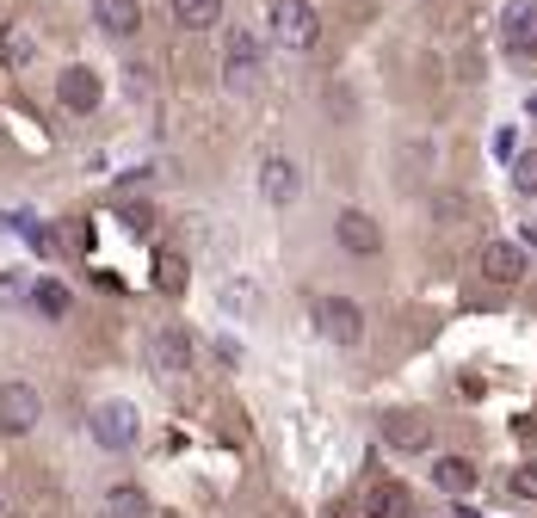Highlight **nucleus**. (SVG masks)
Returning a JSON list of instances; mask_svg holds the SVG:
<instances>
[{
	"mask_svg": "<svg viewBox=\"0 0 537 518\" xmlns=\"http://www.w3.org/2000/svg\"><path fill=\"white\" fill-rule=\"evenodd\" d=\"M272 37L284 50H315L321 44V13L309 7V0H272Z\"/></svg>",
	"mask_w": 537,
	"mask_h": 518,
	"instance_id": "nucleus-1",
	"label": "nucleus"
},
{
	"mask_svg": "<svg viewBox=\"0 0 537 518\" xmlns=\"http://www.w3.org/2000/svg\"><path fill=\"white\" fill-rule=\"evenodd\" d=\"M223 81H229V93H254V81H260V37L247 25H235L223 44Z\"/></svg>",
	"mask_w": 537,
	"mask_h": 518,
	"instance_id": "nucleus-2",
	"label": "nucleus"
},
{
	"mask_svg": "<svg viewBox=\"0 0 537 518\" xmlns=\"http://www.w3.org/2000/svg\"><path fill=\"white\" fill-rule=\"evenodd\" d=\"M315 321H321V333H328L334 346H358V340H365V309H358L352 296H321Z\"/></svg>",
	"mask_w": 537,
	"mask_h": 518,
	"instance_id": "nucleus-3",
	"label": "nucleus"
},
{
	"mask_svg": "<svg viewBox=\"0 0 537 518\" xmlns=\"http://www.w3.org/2000/svg\"><path fill=\"white\" fill-rule=\"evenodd\" d=\"M38 414H44V401H38L31 383H7V389H0V432H7V438H25L31 426H38Z\"/></svg>",
	"mask_w": 537,
	"mask_h": 518,
	"instance_id": "nucleus-4",
	"label": "nucleus"
},
{
	"mask_svg": "<svg viewBox=\"0 0 537 518\" xmlns=\"http://www.w3.org/2000/svg\"><path fill=\"white\" fill-rule=\"evenodd\" d=\"M93 438L105 451H130L136 444V407L130 401H99L93 407Z\"/></svg>",
	"mask_w": 537,
	"mask_h": 518,
	"instance_id": "nucleus-5",
	"label": "nucleus"
},
{
	"mask_svg": "<svg viewBox=\"0 0 537 518\" xmlns=\"http://www.w3.org/2000/svg\"><path fill=\"white\" fill-rule=\"evenodd\" d=\"M99 99H105V87H99V74L93 68H62V81H56V105L62 111H75V118H87V111H99Z\"/></svg>",
	"mask_w": 537,
	"mask_h": 518,
	"instance_id": "nucleus-6",
	"label": "nucleus"
},
{
	"mask_svg": "<svg viewBox=\"0 0 537 518\" xmlns=\"http://www.w3.org/2000/svg\"><path fill=\"white\" fill-rule=\"evenodd\" d=\"M500 44L513 56H537V0H513V7L500 13Z\"/></svg>",
	"mask_w": 537,
	"mask_h": 518,
	"instance_id": "nucleus-7",
	"label": "nucleus"
},
{
	"mask_svg": "<svg viewBox=\"0 0 537 518\" xmlns=\"http://www.w3.org/2000/svg\"><path fill=\"white\" fill-rule=\"evenodd\" d=\"M334 235H340V247L346 253H358V259H371V253H383V229L365 216V210H340V222H334Z\"/></svg>",
	"mask_w": 537,
	"mask_h": 518,
	"instance_id": "nucleus-8",
	"label": "nucleus"
},
{
	"mask_svg": "<svg viewBox=\"0 0 537 518\" xmlns=\"http://www.w3.org/2000/svg\"><path fill=\"white\" fill-rule=\"evenodd\" d=\"M149 358H155L161 377H186V370H192V340L179 327H161L155 340H149Z\"/></svg>",
	"mask_w": 537,
	"mask_h": 518,
	"instance_id": "nucleus-9",
	"label": "nucleus"
},
{
	"mask_svg": "<svg viewBox=\"0 0 537 518\" xmlns=\"http://www.w3.org/2000/svg\"><path fill=\"white\" fill-rule=\"evenodd\" d=\"M482 278L488 284H519L525 278V247L519 241H488L482 247Z\"/></svg>",
	"mask_w": 537,
	"mask_h": 518,
	"instance_id": "nucleus-10",
	"label": "nucleus"
},
{
	"mask_svg": "<svg viewBox=\"0 0 537 518\" xmlns=\"http://www.w3.org/2000/svg\"><path fill=\"white\" fill-rule=\"evenodd\" d=\"M93 25L105 37H136L142 31V0H93Z\"/></svg>",
	"mask_w": 537,
	"mask_h": 518,
	"instance_id": "nucleus-11",
	"label": "nucleus"
},
{
	"mask_svg": "<svg viewBox=\"0 0 537 518\" xmlns=\"http://www.w3.org/2000/svg\"><path fill=\"white\" fill-rule=\"evenodd\" d=\"M383 444H389V451H426V444H433V420L389 414V420H383Z\"/></svg>",
	"mask_w": 537,
	"mask_h": 518,
	"instance_id": "nucleus-12",
	"label": "nucleus"
},
{
	"mask_svg": "<svg viewBox=\"0 0 537 518\" xmlns=\"http://www.w3.org/2000/svg\"><path fill=\"white\" fill-rule=\"evenodd\" d=\"M260 185H266V198H272V204H291V198L303 192V179H297V161L272 155V161H266V173H260Z\"/></svg>",
	"mask_w": 537,
	"mask_h": 518,
	"instance_id": "nucleus-13",
	"label": "nucleus"
},
{
	"mask_svg": "<svg viewBox=\"0 0 537 518\" xmlns=\"http://www.w3.org/2000/svg\"><path fill=\"white\" fill-rule=\"evenodd\" d=\"M476 481H482V475H476L470 457H439V463H433V488H445V494H470Z\"/></svg>",
	"mask_w": 537,
	"mask_h": 518,
	"instance_id": "nucleus-14",
	"label": "nucleus"
},
{
	"mask_svg": "<svg viewBox=\"0 0 537 518\" xmlns=\"http://www.w3.org/2000/svg\"><path fill=\"white\" fill-rule=\"evenodd\" d=\"M173 25H179V31H210V25H223V0H173Z\"/></svg>",
	"mask_w": 537,
	"mask_h": 518,
	"instance_id": "nucleus-15",
	"label": "nucleus"
},
{
	"mask_svg": "<svg viewBox=\"0 0 537 518\" xmlns=\"http://www.w3.org/2000/svg\"><path fill=\"white\" fill-rule=\"evenodd\" d=\"M155 290H167V296L186 290V253H173V247L155 253Z\"/></svg>",
	"mask_w": 537,
	"mask_h": 518,
	"instance_id": "nucleus-16",
	"label": "nucleus"
},
{
	"mask_svg": "<svg viewBox=\"0 0 537 518\" xmlns=\"http://www.w3.org/2000/svg\"><path fill=\"white\" fill-rule=\"evenodd\" d=\"M31 50H38V44H31V37H25L19 25H0V68H25V62H31Z\"/></svg>",
	"mask_w": 537,
	"mask_h": 518,
	"instance_id": "nucleus-17",
	"label": "nucleus"
},
{
	"mask_svg": "<svg viewBox=\"0 0 537 518\" xmlns=\"http://www.w3.org/2000/svg\"><path fill=\"white\" fill-rule=\"evenodd\" d=\"M31 296H38V309H44L50 321H62V315H68V303H75V296H68V284H56V278H44Z\"/></svg>",
	"mask_w": 537,
	"mask_h": 518,
	"instance_id": "nucleus-18",
	"label": "nucleus"
},
{
	"mask_svg": "<svg viewBox=\"0 0 537 518\" xmlns=\"http://www.w3.org/2000/svg\"><path fill=\"white\" fill-rule=\"evenodd\" d=\"M105 512H118V518H149V500H142L136 488H112V494H105Z\"/></svg>",
	"mask_w": 537,
	"mask_h": 518,
	"instance_id": "nucleus-19",
	"label": "nucleus"
},
{
	"mask_svg": "<svg viewBox=\"0 0 537 518\" xmlns=\"http://www.w3.org/2000/svg\"><path fill=\"white\" fill-rule=\"evenodd\" d=\"M371 518H408V494L402 488H371Z\"/></svg>",
	"mask_w": 537,
	"mask_h": 518,
	"instance_id": "nucleus-20",
	"label": "nucleus"
},
{
	"mask_svg": "<svg viewBox=\"0 0 537 518\" xmlns=\"http://www.w3.org/2000/svg\"><path fill=\"white\" fill-rule=\"evenodd\" d=\"M513 185L525 198H537V148H525V155H513Z\"/></svg>",
	"mask_w": 537,
	"mask_h": 518,
	"instance_id": "nucleus-21",
	"label": "nucleus"
},
{
	"mask_svg": "<svg viewBox=\"0 0 537 518\" xmlns=\"http://www.w3.org/2000/svg\"><path fill=\"white\" fill-rule=\"evenodd\" d=\"M507 494H513V500H537V463H525V469L507 475Z\"/></svg>",
	"mask_w": 537,
	"mask_h": 518,
	"instance_id": "nucleus-22",
	"label": "nucleus"
},
{
	"mask_svg": "<svg viewBox=\"0 0 537 518\" xmlns=\"http://www.w3.org/2000/svg\"><path fill=\"white\" fill-rule=\"evenodd\" d=\"M149 204H124V229H136V235H149Z\"/></svg>",
	"mask_w": 537,
	"mask_h": 518,
	"instance_id": "nucleus-23",
	"label": "nucleus"
},
{
	"mask_svg": "<svg viewBox=\"0 0 537 518\" xmlns=\"http://www.w3.org/2000/svg\"><path fill=\"white\" fill-rule=\"evenodd\" d=\"M525 247H537V216H531V222H525Z\"/></svg>",
	"mask_w": 537,
	"mask_h": 518,
	"instance_id": "nucleus-24",
	"label": "nucleus"
},
{
	"mask_svg": "<svg viewBox=\"0 0 537 518\" xmlns=\"http://www.w3.org/2000/svg\"><path fill=\"white\" fill-rule=\"evenodd\" d=\"M525 111H531V118H537V93H531V99H525Z\"/></svg>",
	"mask_w": 537,
	"mask_h": 518,
	"instance_id": "nucleus-25",
	"label": "nucleus"
},
{
	"mask_svg": "<svg viewBox=\"0 0 537 518\" xmlns=\"http://www.w3.org/2000/svg\"><path fill=\"white\" fill-rule=\"evenodd\" d=\"M457 518H470V512H457Z\"/></svg>",
	"mask_w": 537,
	"mask_h": 518,
	"instance_id": "nucleus-26",
	"label": "nucleus"
}]
</instances>
